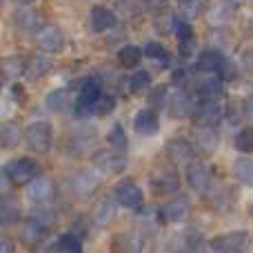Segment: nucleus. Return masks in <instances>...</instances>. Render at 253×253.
<instances>
[{
  "label": "nucleus",
  "instance_id": "obj_1",
  "mask_svg": "<svg viewBox=\"0 0 253 253\" xmlns=\"http://www.w3.org/2000/svg\"><path fill=\"white\" fill-rule=\"evenodd\" d=\"M25 142L34 153H47L53 144V129L49 123L38 120L25 129Z\"/></svg>",
  "mask_w": 253,
  "mask_h": 253
},
{
  "label": "nucleus",
  "instance_id": "obj_2",
  "mask_svg": "<svg viewBox=\"0 0 253 253\" xmlns=\"http://www.w3.org/2000/svg\"><path fill=\"white\" fill-rule=\"evenodd\" d=\"M4 175H7V180L11 184L22 187V184H29L34 178H38L40 169L34 160H29V158H18V160H11L7 167H4Z\"/></svg>",
  "mask_w": 253,
  "mask_h": 253
},
{
  "label": "nucleus",
  "instance_id": "obj_3",
  "mask_svg": "<svg viewBox=\"0 0 253 253\" xmlns=\"http://www.w3.org/2000/svg\"><path fill=\"white\" fill-rule=\"evenodd\" d=\"M93 165H96L98 173L105 175H118L126 169V160L123 158V153L114 151V149H100L93 153Z\"/></svg>",
  "mask_w": 253,
  "mask_h": 253
},
{
  "label": "nucleus",
  "instance_id": "obj_4",
  "mask_svg": "<svg viewBox=\"0 0 253 253\" xmlns=\"http://www.w3.org/2000/svg\"><path fill=\"white\" fill-rule=\"evenodd\" d=\"M224 114H227V105H222L220 100H202L193 111V118L200 126L213 129L224 118Z\"/></svg>",
  "mask_w": 253,
  "mask_h": 253
},
{
  "label": "nucleus",
  "instance_id": "obj_5",
  "mask_svg": "<svg viewBox=\"0 0 253 253\" xmlns=\"http://www.w3.org/2000/svg\"><path fill=\"white\" fill-rule=\"evenodd\" d=\"M36 44L44 53H60L62 47H65V36H62L60 27L42 25L38 29V34H36Z\"/></svg>",
  "mask_w": 253,
  "mask_h": 253
},
{
  "label": "nucleus",
  "instance_id": "obj_6",
  "mask_svg": "<svg viewBox=\"0 0 253 253\" xmlns=\"http://www.w3.org/2000/svg\"><path fill=\"white\" fill-rule=\"evenodd\" d=\"M69 187L76 196H89L100 187V173L96 169H80L69 178Z\"/></svg>",
  "mask_w": 253,
  "mask_h": 253
},
{
  "label": "nucleus",
  "instance_id": "obj_7",
  "mask_svg": "<svg viewBox=\"0 0 253 253\" xmlns=\"http://www.w3.org/2000/svg\"><path fill=\"white\" fill-rule=\"evenodd\" d=\"M13 25L22 34H38L40 25V13L36 11L31 4H18L13 11Z\"/></svg>",
  "mask_w": 253,
  "mask_h": 253
},
{
  "label": "nucleus",
  "instance_id": "obj_8",
  "mask_svg": "<svg viewBox=\"0 0 253 253\" xmlns=\"http://www.w3.org/2000/svg\"><path fill=\"white\" fill-rule=\"evenodd\" d=\"M165 107H167V111H169V116H173V118H184V116H189L193 111L191 96H189L184 89H175V91L167 93Z\"/></svg>",
  "mask_w": 253,
  "mask_h": 253
},
{
  "label": "nucleus",
  "instance_id": "obj_9",
  "mask_svg": "<svg viewBox=\"0 0 253 253\" xmlns=\"http://www.w3.org/2000/svg\"><path fill=\"white\" fill-rule=\"evenodd\" d=\"M247 233L245 231H231L224 233V236H218L211 240V249L220 251V253H240L247 247Z\"/></svg>",
  "mask_w": 253,
  "mask_h": 253
},
{
  "label": "nucleus",
  "instance_id": "obj_10",
  "mask_svg": "<svg viewBox=\"0 0 253 253\" xmlns=\"http://www.w3.org/2000/svg\"><path fill=\"white\" fill-rule=\"evenodd\" d=\"M27 198H29L31 202H36V205L49 202L53 198V182L49 178H44V175L34 178L29 184H27Z\"/></svg>",
  "mask_w": 253,
  "mask_h": 253
},
{
  "label": "nucleus",
  "instance_id": "obj_11",
  "mask_svg": "<svg viewBox=\"0 0 253 253\" xmlns=\"http://www.w3.org/2000/svg\"><path fill=\"white\" fill-rule=\"evenodd\" d=\"M114 200L118 202V205L126 207V209H140L144 198H142V191H140L135 184L125 182V184H120V187L114 189Z\"/></svg>",
  "mask_w": 253,
  "mask_h": 253
},
{
  "label": "nucleus",
  "instance_id": "obj_12",
  "mask_svg": "<svg viewBox=\"0 0 253 253\" xmlns=\"http://www.w3.org/2000/svg\"><path fill=\"white\" fill-rule=\"evenodd\" d=\"M187 182L193 191L209 193L211 189V173L205 165H189L187 167Z\"/></svg>",
  "mask_w": 253,
  "mask_h": 253
},
{
  "label": "nucleus",
  "instance_id": "obj_13",
  "mask_svg": "<svg viewBox=\"0 0 253 253\" xmlns=\"http://www.w3.org/2000/svg\"><path fill=\"white\" fill-rule=\"evenodd\" d=\"M193 87H196V93L202 100H215L220 96V91H222V83L213 74H202L200 78H196Z\"/></svg>",
  "mask_w": 253,
  "mask_h": 253
},
{
  "label": "nucleus",
  "instance_id": "obj_14",
  "mask_svg": "<svg viewBox=\"0 0 253 253\" xmlns=\"http://www.w3.org/2000/svg\"><path fill=\"white\" fill-rule=\"evenodd\" d=\"M167 153H169V160L175 165H187L193 160V147L182 138H175L167 144Z\"/></svg>",
  "mask_w": 253,
  "mask_h": 253
},
{
  "label": "nucleus",
  "instance_id": "obj_15",
  "mask_svg": "<svg viewBox=\"0 0 253 253\" xmlns=\"http://www.w3.org/2000/svg\"><path fill=\"white\" fill-rule=\"evenodd\" d=\"M162 215H165L167 222H182L189 215V200L184 196L173 198L171 202H167V205L162 207Z\"/></svg>",
  "mask_w": 253,
  "mask_h": 253
},
{
  "label": "nucleus",
  "instance_id": "obj_16",
  "mask_svg": "<svg viewBox=\"0 0 253 253\" xmlns=\"http://www.w3.org/2000/svg\"><path fill=\"white\" fill-rule=\"evenodd\" d=\"M233 9H236L233 2H211L207 9V20H209V25L220 27L233 18Z\"/></svg>",
  "mask_w": 253,
  "mask_h": 253
},
{
  "label": "nucleus",
  "instance_id": "obj_17",
  "mask_svg": "<svg viewBox=\"0 0 253 253\" xmlns=\"http://www.w3.org/2000/svg\"><path fill=\"white\" fill-rule=\"evenodd\" d=\"M100 87H98L93 80H84L83 87H80V96H78V107L80 111H91L93 102L100 98Z\"/></svg>",
  "mask_w": 253,
  "mask_h": 253
},
{
  "label": "nucleus",
  "instance_id": "obj_18",
  "mask_svg": "<svg viewBox=\"0 0 253 253\" xmlns=\"http://www.w3.org/2000/svg\"><path fill=\"white\" fill-rule=\"evenodd\" d=\"M22 138V131L18 123L7 120V123L0 125V149H13Z\"/></svg>",
  "mask_w": 253,
  "mask_h": 253
},
{
  "label": "nucleus",
  "instance_id": "obj_19",
  "mask_svg": "<svg viewBox=\"0 0 253 253\" xmlns=\"http://www.w3.org/2000/svg\"><path fill=\"white\" fill-rule=\"evenodd\" d=\"M114 251L118 253H142V238L138 233H120L114 240Z\"/></svg>",
  "mask_w": 253,
  "mask_h": 253
},
{
  "label": "nucleus",
  "instance_id": "obj_20",
  "mask_svg": "<svg viewBox=\"0 0 253 253\" xmlns=\"http://www.w3.org/2000/svg\"><path fill=\"white\" fill-rule=\"evenodd\" d=\"M116 25V16L107 7H93L91 9V27L93 31H107Z\"/></svg>",
  "mask_w": 253,
  "mask_h": 253
},
{
  "label": "nucleus",
  "instance_id": "obj_21",
  "mask_svg": "<svg viewBox=\"0 0 253 253\" xmlns=\"http://www.w3.org/2000/svg\"><path fill=\"white\" fill-rule=\"evenodd\" d=\"M133 125H135V131H140V133H144V135L156 133V131H158V116H156V111H153V109L140 111V114L135 116Z\"/></svg>",
  "mask_w": 253,
  "mask_h": 253
},
{
  "label": "nucleus",
  "instance_id": "obj_22",
  "mask_svg": "<svg viewBox=\"0 0 253 253\" xmlns=\"http://www.w3.org/2000/svg\"><path fill=\"white\" fill-rule=\"evenodd\" d=\"M20 220V207L13 198L4 196L0 200V224H13Z\"/></svg>",
  "mask_w": 253,
  "mask_h": 253
},
{
  "label": "nucleus",
  "instance_id": "obj_23",
  "mask_svg": "<svg viewBox=\"0 0 253 253\" xmlns=\"http://www.w3.org/2000/svg\"><path fill=\"white\" fill-rule=\"evenodd\" d=\"M44 105H47V109L53 111V114H65L71 105L69 93H67L65 89H56V91H51L47 98H44Z\"/></svg>",
  "mask_w": 253,
  "mask_h": 253
},
{
  "label": "nucleus",
  "instance_id": "obj_24",
  "mask_svg": "<svg viewBox=\"0 0 253 253\" xmlns=\"http://www.w3.org/2000/svg\"><path fill=\"white\" fill-rule=\"evenodd\" d=\"M196 147L200 149V151H205V153L215 151V147H218V133H215V129L200 126L198 133H196Z\"/></svg>",
  "mask_w": 253,
  "mask_h": 253
},
{
  "label": "nucleus",
  "instance_id": "obj_25",
  "mask_svg": "<svg viewBox=\"0 0 253 253\" xmlns=\"http://www.w3.org/2000/svg\"><path fill=\"white\" fill-rule=\"evenodd\" d=\"M224 60V56L220 51H215V49H207V51H202L200 60H198V69L205 71V74H213V71H218L220 62Z\"/></svg>",
  "mask_w": 253,
  "mask_h": 253
},
{
  "label": "nucleus",
  "instance_id": "obj_26",
  "mask_svg": "<svg viewBox=\"0 0 253 253\" xmlns=\"http://www.w3.org/2000/svg\"><path fill=\"white\" fill-rule=\"evenodd\" d=\"M151 184L160 193H175L180 182H178V175H175L173 171H165V173H158L156 178L151 180Z\"/></svg>",
  "mask_w": 253,
  "mask_h": 253
},
{
  "label": "nucleus",
  "instance_id": "obj_27",
  "mask_svg": "<svg viewBox=\"0 0 253 253\" xmlns=\"http://www.w3.org/2000/svg\"><path fill=\"white\" fill-rule=\"evenodd\" d=\"M233 175H236L242 184L253 187V160L251 158H238V160L233 162Z\"/></svg>",
  "mask_w": 253,
  "mask_h": 253
},
{
  "label": "nucleus",
  "instance_id": "obj_28",
  "mask_svg": "<svg viewBox=\"0 0 253 253\" xmlns=\"http://www.w3.org/2000/svg\"><path fill=\"white\" fill-rule=\"evenodd\" d=\"M0 71H2L7 78H18L27 71V62L20 56H9L0 62Z\"/></svg>",
  "mask_w": 253,
  "mask_h": 253
},
{
  "label": "nucleus",
  "instance_id": "obj_29",
  "mask_svg": "<svg viewBox=\"0 0 253 253\" xmlns=\"http://www.w3.org/2000/svg\"><path fill=\"white\" fill-rule=\"evenodd\" d=\"M44 236V224L40 222V220H27L25 227H22V240L27 242V245H36V242H40Z\"/></svg>",
  "mask_w": 253,
  "mask_h": 253
},
{
  "label": "nucleus",
  "instance_id": "obj_30",
  "mask_svg": "<svg viewBox=\"0 0 253 253\" xmlns=\"http://www.w3.org/2000/svg\"><path fill=\"white\" fill-rule=\"evenodd\" d=\"M118 60L125 69H133V67L142 60V49L133 47V44H126V47H123L118 51Z\"/></svg>",
  "mask_w": 253,
  "mask_h": 253
},
{
  "label": "nucleus",
  "instance_id": "obj_31",
  "mask_svg": "<svg viewBox=\"0 0 253 253\" xmlns=\"http://www.w3.org/2000/svg\"><path fill=\"white\" fill-rule=\"evenodd\" d=\"M111 218H114V205L109 200H100L93 207V220L98 224H107Z\"/></svg>",
  "mask_w": 253,
  "mask_h": 253
},
{
  "label": "nucleus",
  "instance_id": "obj_32",
  "mask_svg": "<svg viewBox=\"0 0 253 253\" xmlns=\"http://www.w3.org/2000/svg\"><path fill=\"white\" fill-rule=\"evenodd\" d=\"M236 147L242 153H253V126H245L236 135Z\"/></svg>",
  "mask_w": 253,
  "mask_h": 253
},
{
  "label": "nucleus",
  "instance_id": "obj_33",
  "mask_svg": "<svg viewBox=\"0 0 253 253\" xmlns=\"http://www.w3.org/2000/svg\"><path fill=\"white\" fill-rule=\"evenodd\" d=\"M107 140L111 142V147H114V151H125L126 149V135H125V129L123 125H114L109 131V135H107Z\"/></svg>",
  "mask_w": 253,
  "mask_h": 253
},
{
  "label": "nucleus",
  "instance_id": "obj_34",
  "mask_svg": "<svg viewBox=\"0 0 253 253\" xmlns=\"http://www.w3.org/2000/svg\"><path fill=\"white\" fill-rule=\"evenodd\" d=\"M129 87H131V91L133 93H142V91H147V89L151 87V78H149L147 71H135V74L131 76V80H129Z\"/></svg>",
  "mask_w": 253,
  "mask_h": 253
},
{
  "label": "nucleus",
  "instance_id": "obj_35",
  "mask_svg": "<svg viewBox=\"0 0 253 253\" xmlns=\"http://www.w3.org/2000/svg\"><path fill=\"white\" fill-rule=\"evenodd\" d=\"M60 247L69 253H83V240L76 233H65L60 238Z\"/></svg>",
  "mask_w": 253,
  "mask_h": 253
},
{
  "label": "nucleus",
  "instance_id": "obj_36",
  "mask_svg": "<svg viewBox=\"0 0 253 253\" xmlns=\"http://www.w3.org/2000/svg\"><path fill=\"white\" fill-rule=\"evenodd\" d=\"M114 107H116L114 98H111V96H100L96 102H93L91 111H93V114H98V116H107V114H111V111H114Z\"/></svg>",
  "mask_w": 253,
  "mask_h": 253
},
{
  "label": "nucleus",
  "instance_id": "obj_37",
  "mask_svg": "<svg viewBox=\"0 0 253 253\" xmlns=\"http://www.w3.org/2000/svg\"><path fill=\"white\" fill-rule=\"evenodd\" d=\"M49 62L44 60V58H34V60L29 62V67H27V74L31 76V78H40V76H44L49 71Z\"/></svg>",
  "mask_w": 253,
  "mask_h": 253
},
{
  "label": "nucleus",
  "instance_id": "obj_38",
  "mask_svg": "<svg viewBox=\"0 0 253 253\" xmlns=\"http://www.w3.org/2000/svg\"><path fill=\"white\" fill-rule=\"evenodd\" d=\"M236 76H238L236 65H233L229 58H224V60L220 62V67H218V78H220V83H222V80H236Z\"/></svg>",
  "mask_w": 253,
  "mask_h": 253
},
{
  "label": "nucleus",
  "instance_id": "obj_39",
  "mask_svg": "<svg viewBox=\"0 0 253 253\" xmlns=\"http://www.w3.org/2000/svg\"><path fill=\"white\" fill-rule=\"evenodd\" d=\"M178 9H180V16H184L187 20H191V18H196L198 16V11L202 9V4L200 2H178Z\"/></svg>",
  "mask_w": 253,
  "mask_h": 253
},
{
  "label": "nucleus",
  "instance_id": "obj_40",
  "mask_svg": "<svg viewBox=\"0 0 253 253\" xmlns=\"http://www.w3.org/2000/svg\"><path fill=\"white\" fill-rule=\"evenodd\" d=\"M142 53H147L149 58H158V60H167V49L162 47V44H158V42H149L147 47H144V51Z\"/></svg>",
  "mask_w": 253,
  "mask_h": 253
},
{
  "label": "nucleus",
  "instance_id": "obj_41",
  "mask_svg": "<svg viewBox=\"0 0 253 253\" xmlns=\"http://www.w3.org/2000/svg\"><path fill=\"white\" fill-rule=\"evenodd\" d=\"M175 31H178L180 42H184V40H193V29H191V25H187V22H180V25L175 27Z\"/></svg>",
  "mask_w": 253,
  "mask_h": 253
},
{
  "label": "nucleus",
  "instance_id": "obj_42",
  "mask_svg": "<svg viewBox=\"0 0 253 253\" xmlns=\"http://www.w3.org/2000/svg\"><path fill=\"white\" fill-rule=\"evenodd\" d=\"M0 253H16V242L7 233H0Z\"/></svg>",
  "mask_w": 253,
  "mask_h": 253
},
{
  "label": "nucleus",
  "instance_id": "obj_43",
  "mask_svg": "<svg viewBox=\"0 0 253 253\" xmlns=\"http://www.w3.org/2000/svg\"><path fill=\"white\" fill-rule=\"evenodd\" d=\"M242 65H245L247 71H249V74L253 76V49H249V51L242 56Z\"/></svg>",
  "mask_w": 253,
  "mask_h": 253
},
{
  "label": "nucleus",
  "instance_id": "obj_44",
  "mask_svg": "<svg viewBox=\"0 0 253 253\" xmlns=\"http://www.w3.org/2000/svg\"><path fill=\"white\" fill-rule=\"evenodd\" d=\"M207 253H220V251H213V249H209V251H207Z\"/></svg>",
  "mask_w": 253,
  "mask_h": 253
},
{
  "label": "nucleus",
  "instance_id": "obj_45",
  "mask_svg": "<svg viewBox=\"0 0 253 253\" xmlns=\"http://www.w3.org/2000/svg\"><path fill=\"white\" fill-rule=\"evenodd\" d=\"M251 218H253V205H251Z\"/></svg>",
  "mask_w": 253,
  "mask_h": 253
}]
</instances>
